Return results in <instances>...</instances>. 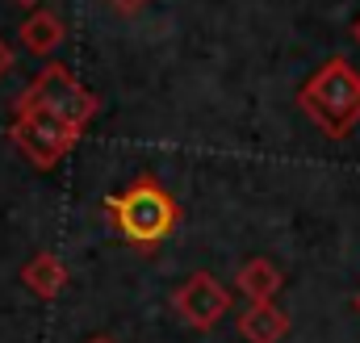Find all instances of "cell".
<instances>
[{
	"label": "cell",
	"instance_id": "9a60e30c",
	"mask_svg": "<svg viewBox=\"0 0 360 343\" xmlns=\"http://www.w3.org/2000/svg\"><path fill=\"white\" fill-rule=\"evenodd\" d=\"M17 4H38V0H17Z\"/></svg>",
	"mask_w": 360,
	"mask_h": 343
},
{
	"label": "cell",
	"instance_id": "5b68a950",
	"mask_svg": "<svg viewBox=\"0 0 360 343\" xmlns=\"http://www.w3.org/2000/svg\"><path fill=\"white\" fill-rule=\"evenodd\" d=\"M172 310L188 327L210 331L231 314V289L214 276V272H193L188 280H180L172 293Z\"/></svg>",
	"mask_w": 360,
	"mask_h": 343
},
{
	"label": "cell",
	"instance_id": "52a82bcc",
	"mask_svg": "<svg viewBox=\"0 0 360 343\" xmlns=\"http://www.w3.org/2000/svg\"><path fill=\"white\" fill-rule=\"evenodd\" d=\"M17 38H21V46H25L30 55L46 59V55H55V51L63 46V38H68V25H63V17H55L51 8H34V13L21 21Z\"/></svg>",
	"mask_w": 360,
	"mask_h": 343
},
{
	"label": "cell",
	"instance_id": "ba28073f",
	"mask_svg": "<svg viewBox=\"0 0 360 343\" xmlns=\"http://www.w3.org/2000/svg\"><path fill=\"white\" fill-rule=\"evenodd\" d=\"M21 285H25L34 297L51 302V297H59V293L68 289V264L55 256V252H38V256L25 259V268H21Z\"/></svg>",
	"mask_w": 360,
	"mask_h": 343
},
{
	"label": "cell",
	"instance_id": "7c38bea8",
	"mask_svg": "<svg viewBox=\"0 0 360 343\" xmlns=\"http://www.w3.org/2000/svg\"><path fill=\"white\" fill-rule=\"evenodd\" d=\"M352 42H356V46H360V17H356V21H352Z\"/></svg>",
	"mask_w": 360,
	"mask_h": 343
},
{
	"label": "cell",
	"instance_id": "5bb4252c",
	"mask_svg": "<svg viewBox=\"0 0 360 343\" xmlns=\"http://www.w3.org/2000/svg\"><path fill=\"white\" fill-rule=\"evenodd\" d=\"M352 306H356V314H360V293H356V297H352Z\"/></svg>",
	"mask_w": 360,
	"mask_h": 343
},
{
	"label": "cell",
	"instance_id": "9c48e42d",
	"mask_svg": "<svg viewBox=\"0 0 360 343\" xmlns=\"http://www.w3.org/2000/svg\"><path fill=\"white\" fill-rule=\"evenodd\" d=\"M281 285H285V272L264 256L243 259L239 272H235V289H239L248 302H272V297L281 293Z\"/></svg>",
	"mask_w": 360,
	"mask_h": 343
},
{
	"label": "cell",
	"instance_id": "4fadbf2b",
	"mask_svg": "<svg viewBox=\"0 0 360 343\" xmlns=\"http://www.w3.org/2000/svg\"><path fill=\"white\" fill-rule=\"evenodd\" d=\"M89 343H117V339H109V335H92Z\"/></svg>",
	"mask_w": 360,
	"mask_h": 343
},
{
	"label": "cell",
	"instance_id": "30bf717a",
	"mask_svg": "<svg viewBox=\"0 0 360 343\" xmlns=\"http://www.w3.org/2000/svg\"><path fill=\"white\" fill-rule=\"evenodd\" d=\"M105 4H109V8H117L122 17H130V13H139V8H143L147 0H105Z\"/></svg>",
	"mask_w": 360,
	"mask_h": 343
},
{
	"label": "cell",
	"instance_id": "8992f818",
	"mask_svg": "<svg viewBox=\"0 0 360 343\" xmlns=\"http://www.w3.org/2000/svg\"><path fill=\"white\" fill-rule=\"evenodd\" d=\"M239 335L248 343H281L289 335V314L276 302H248L239 314Z\"/></svg>",
	"mask_w": 360,
	"mask_h": 343
},
{
	"label": "cell",
	"instance_id": "6da1fadb",
	"mask_svg": "<svg viewBox=\"0 0 360 343\" xmlns=\"http://www.w3.org/2000/svg\"><path fill=\"white\" fill-rule=\"evenodd\" d=\"M105 218L109 226L139 252H155L164 239H172V231L180 226V205L176 197L151 176H134L122 193H109L105 197Z\"/></svg>",
	"mask_w": 360,
	"mask_h": 343
},
{
	"label": "cell",
	"instance_id": "277c9868",
	"mask_svg": "<svg viewBox=\"0 0 360 343\" xmlns=\"http://www.w3.org/2000/svg\"><path fill=\"white\" fill-rule=\"evenodd\" d=\"M8 143L34 164V168H55L76 143L80 134L72 126H63L59 117L42 113V109H13V126H8Z\"/></svg>",
	"mask_w": 360,
	"mask_h": 343
},
{
	"label": "cell",
	"instance_id": "3957f363",
	"mask_svg": "<svg viewBox=\"0 0 360 343\" xmlns=\"http://www.w3.org/2000/svg\"><path fill=\"white\" fill-rule=\"evenodd\" d=\"M13 109H42L51 117H59L63 126H72L76 134H84L92 126V117L101 113V96L89 92L63 63L51 59L30 84L21 88V96L13 101Z\"/></svg>",
	"mask_w": 360,
	"mask_h": 343
},
{
	"label": "cell",
	"instance_id": "8fae6325",
	"mask_svg": "<svg viewBox=\"0 0 360 343\" xmlns=\"http://www.w3.org/2000/svg\"><path fill=\"white\" fill-rule=\"evenodd\" d=\"M8 72H13V46H8V42L0 38V80H4Z\"/></svg>",
	"mask_w": 360,
	"mask_h": 343
},
{
	"label": "cell",
	"instance_id": "7a4b0ae2",
	"mask_svg": "<svg viewBox=\"0 0 360 343\" xmlns=\"http://www.w3.org/2000/svg\"><path fill=\"white\" fill-rule=\"evenodd\" d=\"M297 109L327 138H348L360 126V72L344 55H331L306 84L297 88Z\"/></svg>",
	"mask_w": 360,
	"mask_h": 343
}]
</instances>
